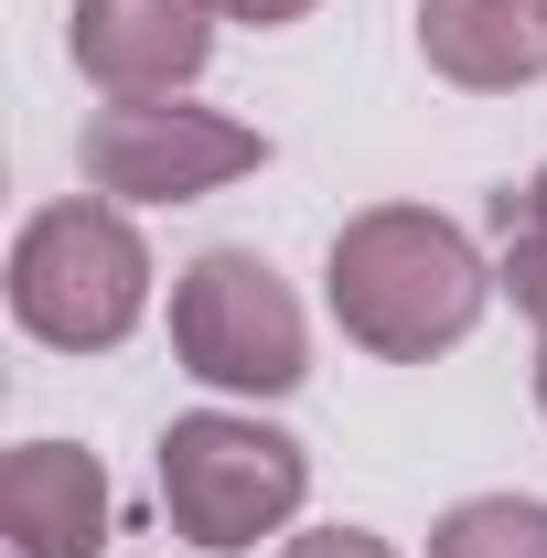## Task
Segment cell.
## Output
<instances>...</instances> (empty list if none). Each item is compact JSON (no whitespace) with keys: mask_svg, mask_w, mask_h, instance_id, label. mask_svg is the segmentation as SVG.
<instances>
[{"mask_svg":"<svg viewBox=\"0 0 547 558\" xmlns=\"http://www.w3.org/2000/svg\"><path fill=\"white\" fill-rule=\"evenodd\" d=\"M494 258L451 226L440 205H365L333 226L323 247V312L343 323V344L376 365H429V354L473 344L494 312Z\"/></svg>","mask_w":547,"mask_h":558,"instance_id":"1","label":"cell"},{"mask_svg":"<svg viewBox=\"0 0 547 558\" xmlns=\"http://www.w3.org/2000/svg\"><path fill=\"white\" fill-rule=\"evenodd\" d=\"M0 290H11V323L44 354H119L150 323V301H161V258H150L130 205L65 194V205L22 215Z\"/></svg>","mask_w":547,"mask_h":558,"instance_id":"2","label":"cell"},{"mask_svg":"<svg viewBox=\"0 0 547 558\" xmlns=\"http://www.w3.org/2000/svg\"><path fill=\"white\" fill-rule=\"evenodd\" d=\"M150 473H161L172 537L205 548V558H258L269 537H290L301 505H312V451H301L279 418L236 409V398L183 409L150 440Z\"/></svg>","mask_w":547,"mask_h":558,"instance_id":"3","label":"cell"},{"mask_svg":"<svg viewBox=\"0 0 547 558\" xmlns=\"http://www.w3.org/2000/svg\"><path fill=\"white\" fill-rule=\"evenodd\" d=\"M172 365L205 398L279 409L312 376V312L258 247H205V258L172 269Z\"/></svg>","mask_w":547,"mask_h":558,"instance_id":"4","label":"cell"},{"mask_svg":"<svg viewBox=\"0 0 547 558\" xmlns=\"http://www.w3.org/2000/svg\"><path fill=\"white\" fill-rule=\"evenodd\" d=\"M75 172H86V194H108V205L161 215V205H205L226 183L269 172V130L226 119L205 97H108V108H86V130H75Z\"/></svg>","mask_w":547,"mask_h":558,"instance_id":"5","label":"cell"},{"mask_svg":"<svg viewBox=\"0 0 547 558\" xmlns=\"http://www.w3.org/2000/svg\"><path fill=\"white\" fill-rule=\"evenodd\" d=\"M215 0H75L65 54L97 97H194L215 65Z\"/></svg>","mask_w":547,"mask_h":558,"instance_id":"6","label":"cell"},{"mask_svg":"<svg viewBox=\"0 0 547 558\" xmlns=\"http://www.w3.org/2000/svg\"><path fill=\"white\" fill-rule=\"evenodd\" d=\"M0 526H11V558H108L119 537L108 462L86 440H22L0 462Z\"/></svg>","mask_w":547,"mask_h":558,"instance_id":"7","label":"cell"},{"mask_svg":"<svg viewBox=\"0 0 547 558\" xmlns=\"http://www.w3.org/2000/svg\"><path fill=\"white\" fill-rule=\"evenodd\" d=\"M418 65L462 97H515L547 75V0H418Z\"/></svg>","mask_w":547,"mask_h":558,"instance_id":"8","label":"cell"},{"mask_svg":"<svg viewBox=\"0 0 547 558\" xmlns=\"http://www.w3.org/2000/svg\"><path fill=\"white\" fill-rule=\"evenodd\" d=\"M429 558H547V494H462L429 526Z\"/></svg>","mask_w":547,"mask_h":558,"instance_id":"9","label":"cell"},{"mask_svg":"<svg viewBox=\"0 0 547 558\" xmlns=\"http://www.w3.org/2000/svg\"><path fill=\"white\" fill-rule=\"evenodd\" d=\"M494 279L526 323H547V161L526 183H505V205H494Z\"/></svg>","mask_w":547,"mask_h":558,"instance_id":"10","label":"cell"},{"mask_svg":"<svg viewBox=\"0 0 547 558\" xmlns=\"http://www.w3.org/2000/svg\"><path fill=\"white\" fill-rule=\"evenodd\" d=\"M279 558H398V548H387L376 526H290Z\"/></svg>","mask_w":547,"mask_h":558,"instance_id":"11","label":"cell"},{"mask_svg":"<svg viewBox=\"0 0 547 558\" xmlns=\"http://www.w3.org/2000/svg\"><path fill=\"white\" fill-rule=\"evenodd\" d=\"M323 0H215V22H247V33H290V22H312Z\"/></svg>","mask_w":547,"mask_h":558,"instance_id":"12","label":"cell"},{"mask_svg":"<svg viewBox=\"0 0 547 558\" xmlns=\"http://www.w3.org/2000/svg\"><path fill=\"white\" fill-rule=\"evenodd\" d=\"M537 418H547V323H537Z\"/></svg>","mask_w":547,"mask_h":558,"instance_id":"13","label":"cell"}]
</instances>
